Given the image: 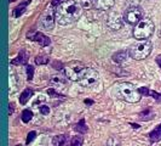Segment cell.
<instances>
[{"instance_id":"obj_7","label":"cell","mask_w":161,"mask_h":146,"mask_svg":"<svg viewBox=\"0 0 161 146\" xmlns=\"http://www.w3.org/2000/svg\"><path fill=\"white\" fill-rule=\"evenodd\" d=\"M85 66L81 64V62H70L65 67V77L69 78L70 81H74V82H79L81 74L85 71Z\"/></svg>"},{"instance_id":"obj_9","label":"cell","mask_w":161,"mask_h":146,"mask_svg":"<svg viewBox=\"0 0 161 146\" xmlns=\"http://www.w3.org/2000/svg\"><path fill=\"white\" fill-rule=\"evenodd\" d=\"M107 26L113 31H117L122 27V20L117 12H110L107 16Z\"/></svg>"},{"instance_id":"obj_18","label":"cell","mask_w":161,"mask_h":146,"mask_svg":"<svg viewBox=\"0 0 161 146\" xmlns=\"http://www.w3.org/2000/svg\"><path fill=\"white\" fill-rule=\"evenodd\" d=\"M65 144H67L65 135H56L52 139V145L54 146H65Z\"/></svg>"},{"instance_id":"obj_8","label":"cell","mask_w":161,"mask_h":146,"mask_svg":"<svg viewBox=\"0 0 161 146\" xmlns=\"http://www.w3.org/2000/svg\"><path fill=\"white\" fill-rule=\"evenodd\" d=\"M142 11L138 8H130L124 14V20L130 25H138L142 21Z\"/></svg>"},{"instance_id":"obj_11","label":"cell","mask_w":161,"mask_h":146,"mask_svg":"<svg viewBox=\"0 0 161 146\" xmlns=\"http://www.w3.org/2000/svg\"><path fill=\"white\" fill-rule=\"evenodd\" d=\"M28 38H30L32 40L36 42L40 46H47L50 45V43H51L50 38L44 36V34H41V33H35L34 36H28Z\"/></svg>"},{"instance_id":"obj_25","label":"cell","mask_w":161,"mask_h":146,"mask_svg":"<svg viewBox=\"0 0 161 146\" xmlns=\"http://www.w3.org/2000/svg\"><path fill=\"white\" fill-rule=\"evenodd\" d=\"M35 138H36V133H35V132H30V133L28 134L27 141H26V143H27V145H29V144H30V143H32V141H33Z\"/></svg>"},{"instance_id":"obj_16","label":"cell","mask_w":161,"mask_h":146,"mask_svg":"<svg viewBox=\"0 0 161 146\" xmlns=\"http://www.w3.org/2000/svg\"><path fill=\"white\" fill-rule=\"evenodd\" d=\"M32 95H33V90L32 89H24L23 93L21 94V96H19V104H22V105H24V104H27V101L32 98Z\"/></svg>"},{"instance_id":"obj_13","label":"cell","mask_w":161,"mask_h":146,"mask_svg":"<svg viewBox=\"0 0 161 146\" xmlns=\"http://www.w3.org/2000/svg\"><path fill=\"white\" fill-rule=\"evenodd\" d=\"M28 61V55L26 54V51H21L16 59L12 60V65H26Z\"/></svg>"},{"instance_id":"obj_6","label":"cell","mask_w":161,"mask_h":146,"mask_svg":"<svg viewBox=\"0 0 161 146\" xmlns=\"http://www.w3.org/2000/svg\"><path fill=\"white\" fill-rule=\"evenodd\" d=\"M55 6H49L46 8L41 17H40V27L44 28L45 31H51L55 27L56 22V10H54Z\"/></svg>"},{"instance_id":"obj_33","label":"cell","mask_w":161,"mask_h":146,"mask_svg":"<svg viewBox=\"0 0 161 146\" xmlns=\"http://www.w3.org/2000/svg\"><path fill=\"white\" fill-rule=\"evenodd\" d=\"M156 61H158V64H159V66L161 67V56H159V57L156 59Z\"/></svg>"},{"instance_id":"obj_4","label":"cell","mask_w":161,"mask_h":146,"mask_svg":"<svg viewBox=\"0 0 161 146\" xmlns=\"http://www.w3.org/2000/svg\"><path fill=\"white\" fill-rule=\"evenodd\" d=\"M154 32V23H153L152 20L149 18H144L142 20L138 25H136V27L133 29V36L136 39H139V40H145L147 38L153 34Z\"/></svg>"},{"instance_id":"obj_10","label":"cell","mask_w":161,"mask_h":146,"mask_svg":"<svg viewBox=\"0 0 161 146\" xmlns=\"http://www.w3.org/2000/svg\"><path fill=\"white\" fill-rule=\"evenodd\" d=\"M115 0H92L93 8L98 10H109L113 8Z\"/></svg>"},{"instance_id":"obj_34","label":"cell","mask_w":161,"mask_h":146,"mask_svg":"<svg viewBox=\"0 0 161 146\" xmlns=\"http://www.w3.org/2000/svg\"><path fill=\"white\" fill-rule=\"evenodd\" d=\"M12 1H15V0H10V3H12Z\"/></svg>"},{"instance_id":"obj_3","label":"cell","mask_w":161,"mask_h":146,"mask_svg":"<svg viewBox=\"0 0 161 146\" xmlns=\"http://www.w3.org/2000/svg\"><path fill=\"white\" fill-rule=\"evenodd\" d=\"M153 45L150 42L144 40V42H139L136 43L130 48L128 54L133 60H143L145 57H148L150 53H152Z\"/></svg>"},{"instance_id":"obj_2","label":"cell","mask_w":161,"mask_h":146,"mask_svg":"<svg viewBox=\"0 0 161 146\" xmlns=\"http://www.w3.org/2000/svg\"><path fill=\"white\" fill-rule=\"evenodd\" d=\"M117 95L122 98L127 102H137L141 99V94L138 89L134 88L133 84L131 83H122L117 88Z\"/></svg>"},{"instance_id":"obj_35","label":"cell","mask_w":161,"mask_h":146,"mask_svg":"<svg viewBox=\"0 0 161 146\" xmlns=\"http://www.w3.org/2000/svg\"><path fill=\"white\" fill-rule=\"evenodd\" d=\"M17 146H22V145H17Z\"/></svg>"},{"instance_id":"obj_31","label":"cell","mask_w":161,"mask_h":146,"mask_svg":"<svg viewBox=\"0 0 161 146\" xmlns=\"http://www.w3.org/2000/svg\"><path fill=\"white\" fill-rule=\"evenodd\" d=\"M60 1H61V0H52L51 5H52V6H56V5H57V3H60Z\"/></svg>"},{"instance_id":"obj_19","label":"cell","mask_w":161,"mask_h":146,"mask_svg":"<svg viewBox=\"0 0 161 146\" xmlns=\"http://www.w3.org/2000/svg\"><path fill=\"white\" fill-rule=\"evenodd\" d=\"M74 129L76 130V132H79L81 134H85V133H87V126H86V123H85V121L84 119H81L80 122H78V124H75L74 126Z\"/></svg>"},{"instance_id":"obj_23","label":"cell","mask_w":161,"mask_h":146,"mask_svg":"<svg viewBox=\"0 0 161 146\" xmlns=\"http://www.w3.org/2000/svg\"><path fill=\"white\" fill-rule=\"evenodd\" d=\"M81 6L85 8V9H91L93 8V4H92V0H81Z\"/></svg>"},{"instance_id":"obj_26","label":"cell","mask_w":161,"mask_h":146,"mask_svg":"<svg viewBox=\"0 0 161 146\" xmlns=\"http://www.w3.org/2000/svg\"><path fill=\"white\" fill-rule=\"evenodd\" d=\"M138 91H139V94H141V95H145V96H150V91L152 90H149V89H148V88H139V89H138Z\"/></svg>"},{"instance_id":"obj_20","label":"cell","mask_w":161,"mask_h":146,"mask_svg":"<svg viewBox=\"0 0 161 146\" xmlns=\"http://www.w3.org/2000/svg\"><path fill=\"white\" fill-rule=\"evenodd\" d=\"M82 145V138L81 137H73L70 141L67 144V146H81Z\"/></svg>"},{"instance_id":"obj_32","label":"cell","mask_w":161,"mask_h":146,"mask_svg":"<svg viewBox=\"0 0 161 146\" xmlns=\"http://www.w3.org/2000/svg\"><path fill=\"white\" fill-rule=\"evenodd\" d=\"M85 104H86V105H92V104H93V101L92 100H87V99H86V100H85Z\"/></svg>"},{"instance_id":"obj_1","label":"cell","mask_w":161,"mask_h":146,"mask_svg":"<svg viewBox=\"0 0 161 146\" xmlns=\"http://www.w3.org/2000/svg\"><path fill=\"white\" fill-rule=\"evenodd\" d=\"M82 14V6L76 0H64L56 8V22L67 26L76 22Z\"/></svg>"},{"instance_id":"obj_14","label":"cell","mask_w":161,"mask_h":146,"mask_svg":"<svg viewBox=\"0 0 161 146\" xmlns=\"http://www.w3.org/2000/svg\"><path fill=\"white\" fill-rule=\"evenodd\" d=\"M128 51H125V50H121V51H119V53H115V54L113 55V60L117 62V64H121V62H124L126 59H127V56H128Z\"/></svg>"},{"instance_id":"obj_27","label":"cell","mask_w":161,"mask_h":146,"mask_svg":"<svg viewBox=\"0 0 161 146\" xmlns=\"http://www.w3.org/2000/svg\"><path fill=\"white\" fill-rule=\"evenodd\" d=\"M52 66H54V68H56V70H62L63 68V64L60 62V61H54Z\"/></svg>"},{"instance_id":"obj_30","label":"cell","mask_w":161,"mask_h":146,"mask_svg":"<svg viewBox=\"0 0 161 146\" xmlns=\"http://www.w3.org/2000/svg\"><path fill=\"white\" fill-rule=\"evenodd\" d=\"M13 109H15V107H13V105H12V104H10V106H9V113L10 115L13 112Z\"/></svg>"},{"instance_id":"obj_21","label":"cell","mask_w":161,"mask_h":146,"mask_svg":"<svg viewBox=\"0 0 161 146\" xmlns=\"http://www.w3.org/2000/svg\"><path fill=\"white\" fill-rule=\"evenodd\" d=\"M22 121L24 122V123H28L30 119L33 118V112L30 111V110H24L23 112H22Z\"/></svg>"},{"instance_id":"obj_12","label":"cell","mask_w":161,"mask_h":146,"mask_svg":"<svg viewBox=\"0 0 161 146\" xmlns=\"http://www.w3.org/2000/svg\"><path fill=\"white\" fill-rule=\"evenodd\" d=\"M65 82H67L65 77L62 76L61 73H57V74H55V76L51 77V83H52L54 85H57V87H58V85L63 87V85L65 84Z\"/></svg>"},{"instance_id":"obj_28","label":"cell","mask_w":161,"mask_h":146,"mask_svg":"<svg viewBox=\"0 0 161 146\" xmlns=\"http://www.w3.org/2000/svg\"><path fill=\"white\" fill-rule=\"evenodd\" d=\"M107 146H119V143H117V140H115V139H109Z\"/></svg>"},{"instance_id":"obj_29","label":"cell","mask_w":161,"mask_h":146,"mask_svg":"<svg viewBox=\"0 0 161 146\" xmlns=\"http://www.w3.org/2000/svg\"><path fill=\"white\" fill-rule=\"evenodd\" d=\"M40 112H41L43 115H49V112H50V109H49L47 106H41V107H40Z\"/></svg>"},{"instance_id":"obj_15","label":"cell","mask_w":161,"mask_h":146,"mask_svg":"<svg viewBox=\"0 0 161 146\" xmlns=\"http://www.w3.org/2000/svg\"><path fill=\"white\" fill-rule=\"evenodd\" d=\"M30 0H28L26 3H22L19 6H17L16 9H13L12 11V15H13V17H19V16H22L24 12H26V9H27V4L29 3Z\"/></svg>"},{"instance_id":"obj_22","label":"cell","mask_w":161,"mask_h":146,"mask_svg":"<svg viewBox=\"0 0 161 146\" xmlns=\"http://www.w3.org/2000/svg\"><path fill=\"white\" fill-rule=\"evenodd\" d=\"M47 62H49V56H46V55L35 57V64L36 65H46Z\"/></svg>"},{"instance_id":"obj_17","label":"cell","mask_w":161,"mask_h":146,"mask_svg":"<svg viewBox=\"0 0 161 146\" xmlns=\"http://www.w3.org/2000/svg\"><path fill=\"white\" fill-rule=\"evenodd\" d=\"M149 139H150L152 143H155V141L161 140V124L158 126V127L155 128L152 133L149 134Z\"/></svg>"},{"instance_id":"obj_24","label":"cell","mask_w":161,"mask_h":146,"mask_svg":"<svg viewBox=\"0 0 161 146\" xmlns=\"http://www.w3.org/2000/svg\"><path fill=\"white\" fill-rule=\"evenodd\" d=\"M33 73H34V67L33 66H27V77L29 81L33 79Z\"/></svg>"},{"instance_id":"obj_5","label":"cell","mask_w":161,"mask_h":146,"mask_svg":"<svg viewBox=\"0 0 161 146\" xmlns=\"http://www.w3.org/2000/svg\"><path fill=\"white\" fill-rule=\"evenodd\" d=\"M99 81V74L96 70L93 68H85V71L81 74L79 83L85 88H91L95 87Z\"/></svg>"}]
</instances>
